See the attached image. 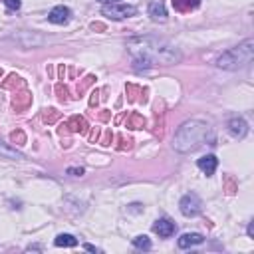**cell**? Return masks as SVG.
<instances>
[{
	"label": "cell",
	"instance_id": "cell-3",
	"mask_svg": "<svg viewBox=\"0 0 254 254\" xmlns=\"http://www.w3.org/2000/svg\"><path fill=\"white\" fill-rule=\"evenodd\" d=\"M254 58V40L248 38L242 44L226 50L224 54H220L216 58V65L220 69H240L244 65H248Z\"/></svg>",
	"mask_w": 254,
	"mask_h": 254
},
{
	"label": "cell",
	"instance_id": "cell-15",
	"mask_svg": "<svg viewBox=\"0 0 254 254\" xmlns=\"http://www.w3.org/2000/svg\"><path fill=\"white\" fill-rule=\"evenodd\" d=\"M65 173L71 175V177H81V175H83V169H81V167H67Z\"/></svg>",
	"mask_w": 254,
	"mask_h": 254
},
{
	"label": "cell",
	"instance_id": "cell-7",
	"mask_svg": "<svg viewBox=\"0 0 254 254\" xmlns=\"http://www.w3.org/2000/svg\"><path fill=\"white\" fill-rule=\"evenodd\" d=\"M175 230H177V224H175L171 218H167V216L157 218V220L153 222V232H157L161 238H169V236H173Z\"/></svg>",
	"mask_w": 254,
	"mask_h": 254
},
{
	"label": "cell",
	"instance_id": "cell-18",
	"mask_svg": "<svg viewBox=\"0 0 254 254\" xmlns=\"http://www.w3.org/2000/svg\"><path fill=\"white\" fill-rule=\"evenodd\" d=\"M252 234H254V228H252V222H250L248 224V236H252Z\"/></svg>",
	"mask_w": 254,
	"mask_h": 254
},
{
	"label": "cell",
	"instance_id": "cell-10",
	"mask_svg": "<svg viewBox=\"0 0 254 254\" xmlns=\"http://www.w3.org/2000/svg\"><path fill=\"white\" fill-rule=\"evenodd\" d=\"M228 131H230L234 137L242 139V137L248 133V123H246L242 117H232V119L228 121Z\"/></svg>",
	"mask_w": 254,
	"mask_h": 254
},
{
	"label": "cell",
	"instance_id": "cell-13",
	"mask_svg": "<svg viewBox=\"0 0 254 254\" xmlns=\"http://www.w3.org/2000/svg\"><path fill=\"white\" fill-rule=\"evenodd\" d=\"M54 244L56 246H64V248H73V246H77V238L73 234H58Z\"/></svg>",
	"mask_w": 254,
	"mask_h": 254
},
{
	"label": "cell",
	"instance_id": "cell-1",
	"mask_svg": "<svg viewBox=\"0 0 254 254\" xmlns=\"http://www.w3.org/2000/svg\"><path fill=\"white\" fill-rule=\"evenodd\" d=\"M129 50L133 54L137 69L151 67L155 64L173 65L177 62H181V52L173 44H169L167 40H161V38H151V36L133 38L129 42Z\"/></svg>",
	"mask_w": 254,
	"mask_h": 254
},
{
	"label": "cell",
	"instance_id": "cell-17",
	"mask_svg": "<svg viewBox=\"0 0 254 254\" xmlns=\"http://www.w3.org/2000/svg\"><path fill=\"white\" fill-rule=\"evenodd\" d=\"M83 248H85V250H89V252H99V248H95L93 244H83Z\"/></svg>",
	"mask_w": 254,
	"mask_h": 254
},
{
	"label": "cell",
	"instance_id": "cell-11",
	"mask_svg": "<svg viewBox=\"0 0 254 254\" xmlns=\"http://www.w3.org/2000/svg\"><path fill=\"white\" fill-rule=\"evenodd\" d=\"M196 165H198V169L206 175V177H210L214 171H216V165H218V159L214 157V155H204V157H200L198 161H196Z\"/></svg>",
	"mask_w": 254,
	"mask_h": 254
},
{
	"label": "cell",
	"instance_id": "cell-16",
	"mask_svg": "<svg viewBox=\"0 0 254 254\" xmlns=\"http://www.w3.org/2000/svg\"><path fill=\"white\" fill-rule=\"evenodd\" d=\"M4 4H6V8H10V10H18V8L22 6L20 0H4Z\"/></svg>",
	"mask_w": 254,
	"mask_h": 254
},
{
	"label": "cell",
	"instance_id": "cell-5",
	"mask_svg": "<svg viewBox=\"0 0 254 254\" xmlns=\"http://www.w3.org/2000/svg\"><path fill=\"white\" fill-rule=\"evenodd\" d=\"M179 208H181V212H183L185 216H196V214L202 210V200H200V196H198L196 192H187V194L181 198Z\"/></svg>",
	"mask_w": 254,
	"mask_h": 254
},
{
	"label": "cell",
	"instance_id": "cell-8",
	"mask_svg": "<svg viewBox=\"0 0 254 254\" xmlns=\"http://www.w3.org/2000/svg\"><path fill=\"white\" fill-rule=\"evenodd\" d=\"M149 16H151V20H155V22H165V20H167L165 2H163V0H151V4H149Z\"/></svg>",
	"mask_w": 254,
	"mask_h": 254
},
{
	"label": "cell",
	"instance_id": "cell-2",
	"mask_svg": "<svg viewBox=\"0 0 254 254\" xmlns=\"http://www.w3.org/2000/svg\"><path fill=\"white\" fill-rule=\"evenodd\" d=\"M208 133H210V127H208L206 121H200V119L185 121L173 137V149L179 151V153L192 151V149H196L198 145H202L206 141Z\"/></svg>",
	"mask_w": 254,
	"mask_h": 254
},
{
	"label": "cell",
	"instance_id": "cell-12",
	"mask_svg": "<svg viewBox=\"0 0 254 254\" xmlns=\"http://www.w3.org/2000/svg\"><path fill=\"white\" fill-rule=\"evenodd\" d=\"M0 157L12 159V161H20V159H24V153L16 151L14 147H10V145H6V143H0Z\"/></svg>",
	"mask_w": 254,
	"mask_h": 254
},
{
	"label": "cell",
	"instance_id": "cell-14",
	"mask_svg": "<svg viewBox=\"0 0 254 254\" xmlns=\"http://www.w3.org/2000/svg\"><path fill=\"white\" fill-rule=\"evenodd\" d=\"M133 246H135L137 250H151V240H149V236L139 234V236L133 238Z\"/></svg>",
	"mask_w": 254,
	"mask_h": 254
},
{
	"label": "cell",
	"instance_id": "cell-6",
	"mask_svg": "<svg viewBox=\"0 0 254 254\" xmlns=\"http://www.w3.org/2000/svg\"><path fill=\"white\" fill-rule=\"evenodd\" d=\"M69 18H71V10H69L67 6H64V4L54 6V8L50 10V14H48V20H50L52 24H58V26L67 24Z\"/></svg>",
	"mask_w": 254,
	"mask_h": 254
},
{
	"label": "cell",
	"instance_id": "cell-4",
	"mask_svg": "<svg viewBox=\"0 0 254 254\" xmlns=\"http://www.w3.org/2000/svg\"><path fill=\"white\" fill-rule=\"evenodd\" d=\"M101 14L111 18V20H125V18H131L137 14V8L133 4H123V2H111V4H105L101 8Z\"/></svg>",
	"mask_w": 254,
	"mask_h": 254
},
{
	"label": "cell",
	"instance_id": "cell-19",
	"mask_svg": "<svg viewBox=\"0 0 254 254\" xmlns=\"http://www.w3.org/2000/svg\"><path fill=\"white\" fill-rule=\"evenodd\" d=\"M101 4H111V2H119V0H99Z\"/></svg>",
	"mask_w": 254,
	"mask_h": 254
},
{
	"label": "cell",
	"instance_id": "cell-9",
	"mask_svg": "<svg viewBox=\"0 0 254 254\" xmlns=\"http://www.w3.org/2000/svg\"><path fill=\"white\" fill-rule=\"evenodd\" d=\"M202 242H204V236L200 232H185L177 240L179 248H190V246H196V244H202Z\"/></svg>",
	"mask_w": 254,
	"mask_h": 254
}]
</instances>
